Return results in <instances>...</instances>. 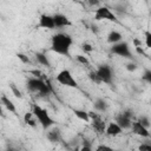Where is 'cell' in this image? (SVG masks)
Segmentation results:
<instances>
[{
	"label": "cell",
	"instance_id": "obj_19",
	"mask_svg": "<svg viewBox=\"0 0 151 151\" xmlns=\"http://www.w3.org/2000/svg\"><path fill=\"white\" fill-rule=\"evenodd\" d=\"M24 123H25L26 125L33 127V129L37 127L38 122H37V119H35V117H34V114H33L32 111H31V112H26V113L24 114Z\"/></svg>",
	"mask_w": 151,
	"mask_h": 151
},
{
	"label": "cell",
	"instance_id": "obj_23",
	"mask_svg": "<svg viewBox=\"0 0 151 151\" xmlns=\"http://www.w3.org/2000/svg\"><path fill=\"white\" fill-rule=\"evenodd\" d=\"M142 125H144L145 127H149L150 129V125H151V122H150V118L147 116H139L138 119H137Z\"/></svg>",
	"mask_w": 151,
	"mask_h": 151
},
{
	"label": "cell",
	"instance_id": "obj_33",
	"mask_svg": "<svg viewBox=\"0 0 151 151\" xmlns=\"http://www.w3.org/2000/svg\"><path fill=\"white\" fill-rule=\"evenodd\" d=\"M123 112H124L127 117H130L131 119H133V116H134V114H133V111H132L131 109H127V110H125V111H123Z\"/></svg>",
	"mask_w": 151,
	"mask_h": 151
},
{
	"label": "cell",
	"instance_id": "obj_16",
	"mask_svg": "<svg viewBox=\"0 0 151 151\" xmlns=\"http://www.w3.org/2000/svg\"><path fill=\"white\" fill-rule=\"evenodd\" d=\"M122 40H123L122 33L118 32V31H116V29L110 31L109 34H107V37H106V41H107L109 44H111V45H113V44H116V42H119V41H122Z\"/></svg>",
	"mask_w": 151,
	"mask_h": 151
},
{
	"label": "cell",
	"instance_id": "obj_11",
	"mask_svg": "<svg viewBox=\"0 0 151 151\" xmlns=\"http://www.w3.org/2000/svg\"><path fill=\"white\" fill-rule=\"evenodd\" d=\"M53 21L55 28H64V27H70L72 26V21L70 18L63 13H55L53 14Z\"/></svg>",
	"mask_w": 151,
	"mask_h": 151
},
{
	"label": "cell",
	"instance_id": "obj_10",
	"mask_svg": "<svg viewBox=\"0 0 151 151\" xmlns=\"http://www.w3.org/2000/svg\"><path fill=\"white\" fill-rule=\"evenodd\" d=\"M130 129L132 130V133H134V134H137L142 138H150V136H151L150 129L142 125L138 120H132V124H131Z\"/></svg>",
	"mask_w": 151,
	"mask_h": 151
},
{
	"label": "cell",
	"instance_id": "obj_12",
	"mask_svg": "<svg viewBox=\"0 0 151 151\" xmlns=\"http://www.w3.org/2000/svg\"><path fill=\"white\" fill-rule=\"evenodd\" d=\"M122 132H123V129H122L116 122L109 123V124L106 125V127H105V133H106V136H109V137H117V136H119Z\"/></svg>",
	"mask_w": 151,
	"mask_h": 151
},
{
	"label": "cell",
	"instance_id": "obj_2",
	"mask_svg": "<svg viewBox=\"0 0 151 151\" xmlns=\"http://www.w3.org/2000/svg\"><path fill=\"white\" fill-rule=\"evenodd\" d=\"M26 87L29 92L38 93L40 97L48 96L53 92V88L48 81H45L41 78H37V77L28 78L26 81Z\"/></svg>",
	"mask_w": 151,
	"mask_h": 151
},
{
	"label": "cell",
	"instance_id": "obj_26",
	"mask_svg": "<svg viewBox=\"0 0 151 151\" xmlns=\"http://www.w3.org/2000/svg\"><path fill=\"white\" fill-rule=\"evenodd\" d=\"M142 80L147 83V84H151V71L150 70H145L143 76H142Z\"/></svg>",
	"mask_w": 151,
	"mask_h": 151
},
{
	"label": "cell",
	"instance_id": "obj_15",
	"mask_svg": "<svg viewBox=\"0 0 151 151\" xmlns=\"http://www.w3.org/2000/svg\"><path fill=\"white\" fill-rule=\"evenodd\" d=\"M0 103L2 104V106L7 110V111H9L11 113H13V114H18L17 112V106H15V104L7 97V96H5V94H2L1 97H0Z\"/></svg>",
	"mask_w": 151,
	"mask_h": 151
},
{
	"label": "cell",
	"instance_id": "obj_18",
	"mask_svg": "<svg viewBox=\"0 0 151 151\" xmlns=\"http://www.w3.org/2000/svg\"><path fill=\"white\" fill-rule=\"evenodd\" d=\"M93 107H94V110L97 112H105L107 110V107H109V104L104 98H98V99L94 100Z\"/></svg>",
	"mask_w": 151,
	"mask_h": 151
},
{
	"label": "cell",
	"instance_id": "obj_17",
	"mask_svg": "<svg viewBox=\"0 0 151 151\" xmlns=\"http://www.w3.org/2000/svg\"><path fill=\"white\" fill-rule=\"evenodd\" d=\"M35 60H37V63H38L39 65H41V66L51 67V61H50L47 54L44 53V52H37V53H35Z\"/></svg>",
	"mask_w": 151,
	"mask_h": 151
},
{
	"label": "cell",
	"instance_id": "obj_29",
	"mask_svg": "<svg viewBox=\"0 0 151 151\" xmlns=\"http://www.w3.org/2000/svg\"><path fill=\"white\" fill-rule=\"evenodd\" d=\"M28 73L33 74L32 77H37V78H42V76H44V73H42L40 70H38V68H34V70H29V71H28Z\"/></svg>",
	"mask_w": 151,
	"mask_h": 151
},
{
	"label": "cell",
	"instance_id": "obj_20",
	"mask_svg": "<svg viewBox=\"0 0 151 151\" xmlns=\"http://www.w3.org/2000/svg\"><path fill=\"white\" fill-rule=\"evenodd\" d=\"M73 113L78 119H80V120H83L85 123H90V116H88L87 111L80 110V109H73Z\"/></svg>",
	"mask_w": 151,
	"mask_h": 151
},
{
	"label": "cell",
	"instance_id": "obj_35",
	"mask_svg": "<svg viewBox=\"0 0 151 151\" xmlns=\"http://www.w3.org/2000/svg\"><path fill=\"white\" fill-rule=\"evenodd\" d=\"M0 116H1V117L5 116V114H4V110H2V104H1V103H0Z\"/></svg>",
	"mask_w": 151,
	"mask_h": 151
},
{
	"label": "cell",
	"instance_id": "obj_36",
	"mask_svg": "<svg viewBox=\"0 0 151 151\" xmlns=\"http://www.w3.org/2000/svg\"><path fill=\"white\" fill-rule=\"evenodd\" d=\"M99 1H106V0H99Z\"/></svg>",
	"mask_w": 151,
	"mask_h": 151
},
{
	"label": "cell",
	"instance_id": "obj_6",
	"mask_svg": "<svg viewBox=\"0 0 151 151\" xmlns=\"http://www.w3.org/2000/svg\"><path fill=\"white\" fill-rule=\"evenodd\" d=\"M94 20H97V21L107 20V21H113V22L118 21L116 14L109 7H106V6H99L94 11Z\"/></svg>",
	"mask_w": 151,
	"mask_h": 151
},
{
	"label": "cell",
	"instance_id": "obj_13",
	"mask_svg": "<svg viewBox=\"0 0 151 151\" xmlns=\"http://www.w3.org/2000/svg\"><path fill=\"white\" fill-rule=\"evenodd\" d=\"M132 120H133V119H131L130 117H127L124 112L117 114V117H116V123H117L123 130L130 129V127H131V124H132Z\"/></svg>",
	"mask_w": 151,
	"mask_h": 151
},
{
	"label": "cell",
	"instance_id": "obj_3",
	"mask_svg": "<svg viewBox=\"0 0 151 151\" xmlns=\"http://www.w3.org/2000/svg\"><path fill=\"white\" fill-rule=\"evenodd\" d=\"M32 112H33V114H34L37 122L41 125V127H42L44 130H48L50 127L54 126L55 122H54V119L50 116V113L47 112L46 109L41 107V106L38 105V104H34V105L32 106Z\"/></svg>",
	"mask_w": 151,
	"mask_h": 151
},
{
	"label": "cell",
	"instance_id": "obj_32",
	"mask_svg": "<svg viewBox=\"0 0 151 151\" xmlns=\"http://www.w3.org/2000/svg\"><path fill=\"white\" fill-rule=\"evenodd\" d=\"M96 150H97V151H112V147L101 144V145H98V146L96 147Z\"/></svg>",
	"mask_w": 151,
	"mask_h": 151
},
{
	"label": "cell",
	"instance_id": "obj_25",
	"mask_svg": "<svg viewBox=\"0 0 151 151\" xmlns=\"http://www.w3.org/2000/svg\"><path fill=\"white\" fill-rule=\"evenodd\" d=\"M17 57H18V59H19L22 64H32V61H31L29 57H28V55H26L25 53L19 52V53H17Z\"/></svg>",
	"mask_w": 151,
	"mask_h": 151
},
{
	"label": "cell",
	"instance_id": "obj_4",
	"mask_svg": "<svg viewBox=\"0 0 151 151\" xmlns=\"http://www.w3.org/2000/svg\"><path fill=\"white\" fill-rule=\"evenodd\" d=\"M55 80H57V83H59L60 85L66 86V87H72V88H78V87H79L78 81L74 79L73 74H72L71 71L67 70V68L61 70V71L55 76Z\"/></svg>",
	"mask_w": 151,
	"mask_h": 151
},
{
	"label": "cell",
	"instance_id": "obj_22",
	"mask_svg": "<svg viewBox=\"0 0 151 151\" xmlns=\"http://www.w3.org/2000/svg\"><path fill=\"white\" fill-rule=\"evenodd\" d=\"M76 60L80 64V65H84V66H90V59L85 55V54H77L76 55Z\"/></svg>",
	"mask_w": 151,
	"mask_h": 151
},
{
	"label": "cell",
	"instance_id": "obj_9",
	"mask_svg": "<svg viewBox=\"0 0 151 151\" xmlns=\"http://www.w3.org/2000/svg\"><path fill=\"white\" fill-rule=\"evenodd\" d=\"M37 28H44V29H54V21H53V15L42 13L39 17L38 24H37Z\"/></svg>",
	"mask_w": 151,
	"mask_h": 151
},
{
	"label": "cell",
	"instance_id": "obj_14",
	"mask_svg": "<svg viewBox=\"0 0 151 151\" xmlns=\"http://www.w3.org/2000/svg\"><path fill=\"white\" fill-rule=\"evenodd\" d=\"M46 137H47V139H48L51 143L55 144V143H59V142L61 140V132H60V130H59L58 127H53V129L50 127V129L47 130Z\"/></svg>",
	"mask_w": 151,
	"mask_h": 151
},
{
	"label": "cell",
	"instance_id": "obj_27",
	"mask_svg": "<svg viewBox=\"0 0 151 151\" xmlns=\"http://www.w3.org/2000/svg\"><path fill=\"white\" fill-rule=\"evenodd\" d=\"M88 78H90L93 83H96V84H100V79H99V77H98V74H97V72H96V70L88 73Z\"/></svg>",
	"mask_w": 151,
	"mask_h": 151
},
{
	"label": "cell",
	"instance_id": "obj_24",
	"mask_svg": "<svg viewBox=\"0 0 151 151\" xmlns=\"http://www.w3.org/2000/svg\"><path fill=\"white\" fill-rule=\"evenodd\" d=\"M80 48L83 50V52H84V53H91V52L94 50V47H93L90 42H87V41L83 42V44L80 45Z\"/></svg>",
	"mask_w": 151,
	"mask_h": 151
},
{
	"label": "cell",
	"instance_id": "obj_30",
	"mask_svg": "<svg viewBox=\"0 0 151 151\" xmlns=\"http://www.w3.org/2000/svg\"><path fill=\"white\" fill-rule=\"evenodd\" d=\"M145 45H146L147 48L151 47V33L149 31L145 32Z\"/></svg>",
	"mask_w": 151,
	"mask_h": 151
},
{
	"label": "cell",
	"instance_id": "obj_5",
	"mask_svg": "<svg viewBox=\"0 0 151 151\" xmlns=\"http://www.w3.org/2000/svg\"><path fill=\"white\" fill-rule=\"evenodd\" d=\"M110 52L112 54L118 55V57L124 58V59H132V52H131L130 45H129V42H126L124 40L113 44L110 48Z\"/></svg>",
	"mask_w": 151,
	"mask_h": 151
},
{
	"label": "cell",
	"instance_id": "obj_7",
	"mask_svg": "<svg viewBox=\"0 0 151 151\" xmlns=\"http://www.w3.org/2000/svg\"><path fill=\"white\" fill-rule=\"evenodd\" d=\"M99 79H100V83H105V84H111L112 83V79H113V72H112V68L110 65L107 64H101L97 67L96 70Z\"/></svg>",
	"mask_w": 151,
	"mask_h": 151
},
{
	"label": "cell",
	"instance_id": "obj_21",
	"mask_svg": "<svg viewBox=\"0 0 151 151\" xmlns=\"http://www.w3.org/2000/svg\"><path fill=\"white\" fill-rule=\"evenodd\" d=\"M9 88H11V91H12V93H13V96H14L15 98H18V99H22V98H24L22 92L20 91V88H19L14 83H9Z\"/></svg>",
	"mask_w": 151,
	"mask_h": 151
},
{
	"label": "cell",
	"instance_id": "obj_31",
	"mask_svg": "<svg viewBox=\"0 0 151 151\" xmlns=\"http://www.w3.org/2000/svg\"><path fill=\"white\" fill-rule=\"evenodd\" d=\"M140 151H151V144L149 143H143L142 145H139L138 147Z\"/></svg>",
	"mask_w": 151,
	"mask_h": 151
},
{
	"label": "cell",
	"instance_id": "obj_8",
	"mask_svg": "<svg viewBox=\"0 0 151 151\" xmlns=\"http://www.w3.org/2000/svg\"><path fill=\"white\" fill-rule=\"evenodd\" d=\"M88 116H90V122H91L93 129L98 133H104L105 132L106 124L101 119V116L99 113H97V112H93V111H88Z\"/></svg>",
	"mask_w": 151,
	"mask_h": 151
},
{
	"label": "cell",
	"instance_id": "obj_1",
	"mask_svg": "<svg viewBox=\"0 0 151 151\" xmlns=\"http://www.w3.org/2000/svg\"><path fill=\"white\" fill-rule=\"evenodd\" d=\"M72 44H73V39L68 33L58 32L53 34L51 38V51L60 55L70 57Z\"/></svg>",
	"mask_w": 151,
	"mask_h": 151
},
{
	"label": "cell",
	"instance_id": "obj_34",
	"mask_svg": "<svg viewBox=\"0 0 151 151\" xmlns=\"http://www.w3.org/2000/svg\"><path fill=\"white\" fill-rule=\"evenodd\" d=\"M87 1H88V4H90L91 6H97V5L100 2L99 0H87Z\"/></svg>",
	"mask_w": 151,
	"mask_h": 151
},
{
	"label": "cell",
	"instance_id": "obj_28",
	"mask_svg": "<svg viewBox=\"0 0 151 151\" xmlns=\"http://www.w3.org/2000/svg\"><path fill=\"white\" fill-rule=\"evenodd\" d=\"M125 67H126V70H127L129 72H134V71L138 68L137 64H136V63H133V61H130V63H127Z\"/></svg>",
	"mask_w": 151,
	"mask_h": 151
}]
</instances>
